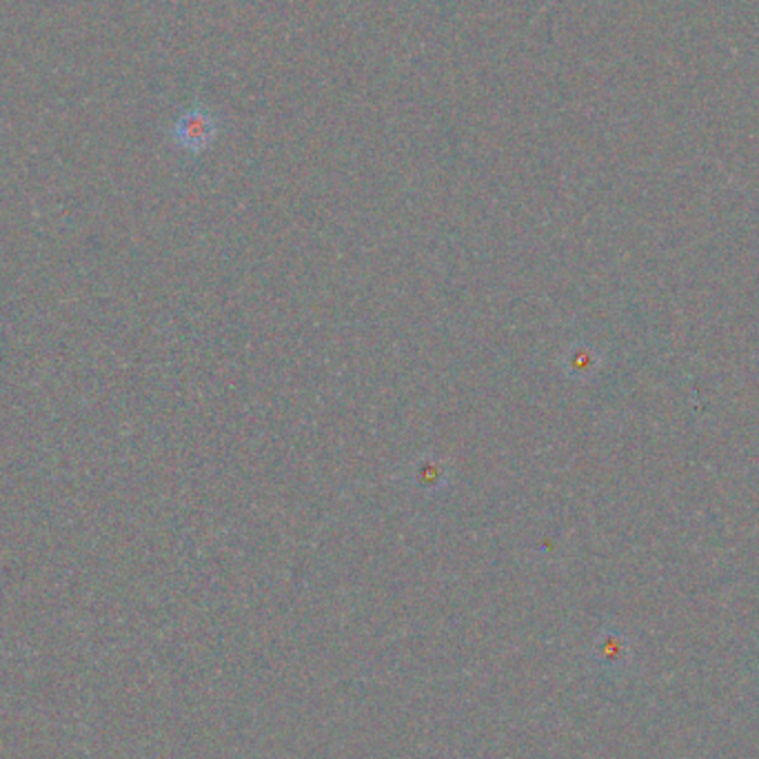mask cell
Segmentation results:
<instances>
[{"mask_svg":"<svg viewBox=\"0 0 759 759\" xmlns=\"http://www.w3.org/2000/svg\"><path fill=\"white\" fill-rule=\"evenodd\" d=\"M215 134H219V125L202 107H194V110L185 112L174 127L176 145L191 153L204 151L213 142Z\"/></svg>","mask_w":759,"mask_h":759,"instance_id":"obj_1","label":"cell"}]
</instances>
